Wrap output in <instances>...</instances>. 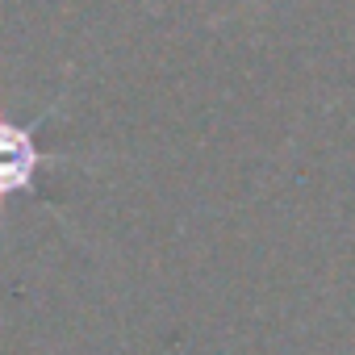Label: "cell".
<instances>
[{"label": "cell", "mask_w": 355, "mask_h": 355, "mask_svg": "<svg viewBox=\"0 0 355 355\" xmlns=\"http://www.w3.org/2000/svg\"><path fill=\"white\" fill-rule=\"evenodd\" d=\"M38 121H13V117H0V205L9 197L34 193L38 189V171L46 163H63V155H46L38 146Z\"/></svg>", "instance_id": "1"}]
</instances>
